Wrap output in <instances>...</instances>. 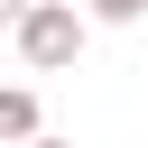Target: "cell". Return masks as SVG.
Segmentation results:
<instances>
[{
  "mask_svg": "<svg viewBox=\"0 0 148 148\" xmlns=\"http://www.w3.org/2000/svg\"><path fill=\"white\" fill-rule=\"evenodd\" d=\"M139 9H148V0H92V18H102V28H130Z\"/></svg>",
  "mask_w": 148,
  "mask_h": 148,
  "instance_id": "3",
  "label": "cell"
},
{
  "mask_svg": "<svg viewBox=\"0 0 148 148\" xmlns=\"http://www.w3.org/2000/svg\"><path fill=\"white\" fill-rule=\"evenodd\" d=\"M18 56H28L37 74H65V65L83 56V9H74V0H37V9L18 18Z\"/></svg>",
  "mask_w": 148,
  "mask_h": 148,
  "instance_id": "1",
  "label": "cell"
},
{
  "mask_svg": "<svg viewBox=\"0 0 148 148\" xmlns=\"http://www.w3.org/2000/svg\"><path fill=\"white\" fill-rule=\"evenodd\" d=\"M28 9H37V0H0V28H18V18H28Z\"/></svg>",
  "mask_w": 148,
  "mask_h": 148,
  "instance_id": "4",
  "label": "cell"
},
{
  "mask_svg": "<svg viewBox=\"0 0 148 148\" xmlns=\"http://www.w3.org/2000/svg\"><path fill=\"white\" fill-rule=\"evenodd\" d=\"M18 148H74V139H46V130H37V139H18Z\"/></svg>",
  "mask_w": 148,
  "mask_h": 148,
  "instance_id": "5",
  "label": "cell"
},
{
  "mask_svg": "<svg viewBox=\"0 0 148 148\" xmlns=\"http://www.w3.org/2000/svg\"><path fill=\"white\" fill-rule=\"evenodd\" d=\"M0 139H37V92L0 83Z\"/></svg>",
  "mask_w": 148,
  "mask_h": 148,
  "instance_id": "2",
  "label": "cell"
}]
</instances>
